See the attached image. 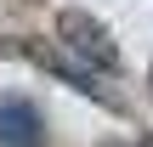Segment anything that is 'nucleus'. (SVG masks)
Wrapping results in <instances>:
<instances>
[{"mask_svg":"<svg viewBox=\"0 0 153 147\" xmlns=\"http://www.w3.org/2000/svg\"><path fill=\"white\" fill-rule=\"evenodd\" d=\"M57 45L68 57H79L85 68H97V74H119V45L108 40V28L91 11H62L57 17Z\"/></svg>","mask_w":153,"mask_h":147,"instance_id":"nucleus-1","label":"nucleus"},{"mask_svg":"<svg viewBox=\"0 0 153 147\" xmlns=\"http://www.w3.org/2000/svg\"><path fill=\"white\" fill-rule=\"evenodd\" d=\"M6 51L11 57H28L34 68H45V74H57L62 85H74L79 96H91V102H102V108H114V96L97 85V68H85L79 57H62V51H51V45H34V40H6Z\"/></svg>","mask_w":153,"mask_h":147,"instance_id":"nucleus-2","label":"nucleus"},{"mask_svg":"<svg viewBox=\"0 0 153 147\" xmlns=\"http://www.w3.org/2000/svg\"><path fill=\"white\" fill-rule=\"evenodd\" d=\"M0 147H51L45 119L28 96H0Z\"/></svg>","mask_w":153,"mask_h":147,"instance_id":"nucleus-3","label":"nucleus"},{"mask_svg":"<svg viewBox=\"0 0 153 147\" xmlns=\"http://www.w3.org/2000/svg\"><path fill=\"white\" fill-rule=\"evenodd\" d=\"M108 147H153V136H136V142H108Z\"/></svg>","mask_w":153,"mask_h":147,"instance_id":"nucleus-4","label":"nucleus"}]
</instances>
